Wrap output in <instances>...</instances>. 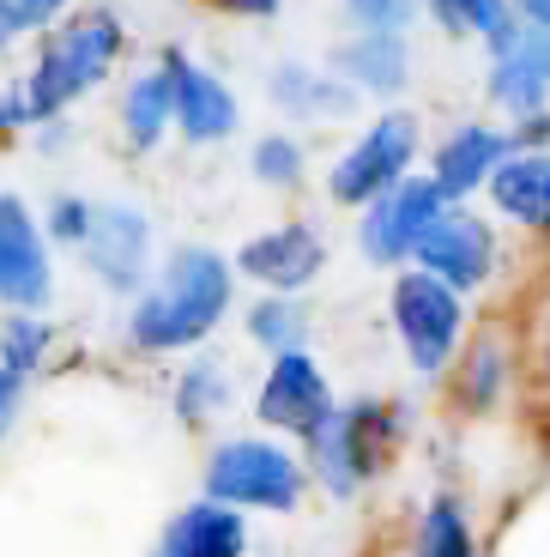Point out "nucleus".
I'll use <instances>...</instances> for the list:
<instances>
[{
  "label": "nucleus",
  "mask_w": 550,
  "mask_h": 557,
  "mask_svg": "<svg viewBox=\"0 0 550 557\" xmlns=\"http://www.w3.org/2000/svg\"><path fill=\"white\" fill-rule=\"evenodd\" d=\"M273 98L285 103V110H297V115H315V110H339L351 91H345L333 73H309V67H278V79H273Z\"/></svg>",
  "instance_id": "obj_21"
},
{
  "label": "nucleus",
  "mask_w": 550,
  "mask_h": 557,
  "mask_svg": "<svg viewBox=\"0 0 550 557\" xmlns=\"http://www.w3.org/2000/svg\"><path fill=\"white\" fill-rule=\"evenodd\" d=\"M261 418L278 424V431H290V436H315L333 418V394H327V382H321L309 351L273 358V370H266V382H261Z\"/></svg>",
  "instance_id": "obj_9"
},
{
  "label": "nucleus",
  "mask_w": 550,
  "mask_h": 557,
  "mask_svg": "<svg viewBox=\"0 0 550 557\" xmlns=\"http://www.w3.org/2000/svg\"><path fill=\"white\" fill-rule=\"evenodd\" d=\"M538 146H550V115H533V122H521V152H538Z\"/></svg>",
  "instance_id": "obj_31"
},
{
  "label": "nucleus",
  "mask_w": 550,
  "mask_h": 557,
  "mask_svg": "<svg viewBox=\"0 0 550 557\" xmlns=\"http://www.w3.org/2000/svg\"><path fill=\"white\" fill-rule=\"evenodd\" d=\"M502 158H509V134H496V127H460L448 146L436 152V188H441V200L448 195H472L478 182H490L496 170H502Z\"/></svg>",
  "instance_id": "obj_15"
},
{
  "label": "nucleus",
  "mask_w": 550,
  "mask_h": 557,
  "mask_svg": "<svg viewBox=\"0 0 550 557\" xmlns=\"http://www.w3.org/2000/svg\"><path fill=\"white\" fill-rule=\"evenodd\" d=\"M309 448H315V473L327 479V491L351 497V491L375 473V460H382V418H375V406L333 412L327 424L309 436Z\"/></svg>",
  "instance_id": "obj_8"
},
{
  "label": "nucleus",
  "mask_w": 550,
  "mask_h": 557,
  "mask_svg": "<svg viewBox=\"0 0 550 557\" xmlns=\"http://www.w3.org/2000/svg\"><path fill=\"white\" fill-rule=\"evenodd\" d=\"M472 363H478V370H472V382H466V388H472V394H490V382H496V351H490V346H484V351H472Z\"/></svg>",
  "instance_id": "obj_30"
},
{
  "label": "nucleus",
  "mask_w": 550,
  "mask_h": 557,
  "mask_svg": "<svg viewBox=\"0 0 550 557\" xmlns=\"http://www.w3.org/2000/svg\"><path fill=\"white\" fill-rule=\"evenodd\" d=\"M412 557H472V533L460 521L454 503H436L424 516V533H417V552Z\"/></svg>",
  "instance_id": "obj_22"
},
{
  "label": "nucleus",
  "mask_w": 550,
  "mask_h": 557,
  "mask_svg": "<svg viewBox=\"0 0 550 557\" xmlns=\"http://www.w3.org/2000/svg\"><path fill=\"white\" fill-rule=\"evenodd\" d=\"M429 13L441 18V30H454V37H490L502 42L509 37V0H429Z\"/></svg>",
  "instance_id": "obj_20"
},
{
  "label": "nucleus",
  "mask_w": 550,
  "mask_h": 557,
  "mask_svg": "<svg viewBox=\"0 0 550 557\" xmlns=\"http://www.w3.org/2000/svg\"><path fill=\"white\" fill-rule=\"evenodd\" d=\"M297 164H303V152H297V139H285V134H273V139H261V146H254V176L261 182H297Z\"/></svg>",
  "instance_id": "obj_27"
},
{
  "label": "nucleus",
  "mask_w": 550,
  "mask_h": 557,
  "mask_svg": "<svg viewBox=\"0 0 550 557\" xmlns=\"http://www.w3.org/2000/svg\"><path fill=\"white\" fill-rule=\"evenodd\" d=\"M55 7H61V0H13V13H18V30L42 25V18H55Z\"/></svg>",
  "instance_id": "obj_29"
},
{
  "label": "nucleus",
  "mask_w": 550,
  "mask_h": 557,
  "mask_svg": "<svg viewBox=\"0 0 550 557\" xmlns=\"http://www.w3.org/2000/svg\"><path fill=\"white\" fill-rule=\"evenodd\" d=\"M207 491L224 509H297V460L273 443H224L207 467Z\"/></svg>",
  "instance_id": "obj_3"
},
{
  "label": "nucleus",
  "mask_w": 550,
  "mask_h": 557,
  "mask_svg": "<svg viewBox=\"0 0 550 557\" xmlns=\"http://www.w3.org/2000/svg\"><path fill=\"white\" fill-rule=\"evenodd\" d=\"M42 346H49V327H42L37 315H18L0 327V370L7 376H25V370H37L42 363Z\"/></svg>",
  "instance_id": "obj_23"
},
{
  "label": "nucleus",
  "mask_w": 550,
  "mask_h": 557,
  "mask_svg": "<svg viewBox=\"0 0 550 557\" xmlns=\"http://www.w3.org/2000/svg\"><path fill=\"white\" fill-rule=\"evenodd\" d=\"M393 327L417 370H441L460 339V297L429 273H405L393 285Z\"/></svg>",
  "instance_id": "obj_5"
},
{
  "label": "nucleus",
  "mask_w": 550,
  "mask_h": 557,
  "mask_svg": "<svg viewBox=\"0 0 550 557\" xmlns=\"http://www.w3.org/2000/svg\"><path fill=\"white\" fill-rule=\"evenodd\" d=\"M115 49H122V25H115L110 13H85V18H73L67 30H55V37L42 42L25 91H18L30 122H49V115L67 110L79 91H91V85L110 73Z\"/></svg>",
  "instance_id": "obj_2"
},
{
  "label": "nucleus",
  "mask_w": 550,
  "mask_h": 557,
  "mask_svg": "<svg viewBox=\"0 0 550 557\" xmlns=\"http://www.w3.org/2000/svg\"><path fill=\"white\" fill-rule=\"evenodd\" d=\"M164 73H170V103H176V127L188 139H224L236 127V98L224 91L218 79H212L207 67H193V61H182V55H170L164 61Z\"/></svg>",
  "instance_id": "obj_14"
},
{
  "label": "nucleus",
  "mask_w": 550,
  "mask_h": 557,
  "mask_svg": "<svg viewBox=\"0 0 550 557\" xmlns=\"http://www.w3.org/2000/svg\"><path fill=\"white\" fill-rule=\"evenodd\" d=\"M339 73L363 91H399L405 85V37H358L339 49Z\"/></svg>",
  "instance_id": "obj_18"
},
{
  "label": "nucleus",
  "mask_w": 550,
  "mask_h": 557,
  "mask_svg": "<svg viewBox=\"0 0 550 557\" xmlns=\"http://www.w3.org/2000/svg\"><path fill=\"white\" fill-rule=\"evenodd\" d=\"M417 261H424L429 278H441L448 292H472V285H484L490 278V261H496V237L490 224L478 219V212H441L436 224H429V237L417 243Z\"/></svg>",
  "instance_id": "obj_7"
},
{
  "label": "nucleus",
  "mask_w": 550,
  "mask_h": 557,
  "mask_svg": "<svg viewBox=\"0 0 550 557\" xmlns=\"http://www.w3.org/2000/svg\"><path fill=\"white\" fill-rule=\"evenodd\" d=\"M496 207L521 224H550V152H509L490 176Z\"/></svg>",
  "instance_id": "obj_17"
},
{
  "label": "nucleus",
  "mask_w": 550,
  "mask_h": 557,
  "mask_svg": "<svg viewBox=\"0 0 550 557\" xmlns=\"http://www.w3.org/2000/svg\"><path fill=\"white\" fill-rule=\"evenodd\" d=\"M248 334L261 339L273 358H285V351H303V315L290 304H261L254 315H248Z\"/></svg>",
  "instance_id": "obj_24"
},
{
  "label": "nucleus",
  "mask_w": 550,
  "mask_h": 557,
  "mask_svg": "<svg viewBox=\"0 0 550 557\" xmlns=\"http://www.w3.org/2000/svg\"><path fill=\"white\" fill-rule=\"evenodd\" d=\"M224 7H230V13H254V18H266L278 7V0H224Z\"/></svg>",
  "instance_id": "obj_35"
},
{
  "label": "nucleus",
  "mask_w": 550,
  "mask_h": 557,
  "mask_svg": "<svg viewBox=\"0 0 550 557\" xmlns=\"http://www.w3.org/2000/svg\"><path fill=\"white\" fill-rule=\"evenodd\" d=\"M441 188L436 182H399V188H387L382 200H370V212H363V255L382 267L405 261V255H417V243L429 237V224L441 219Z\"/></svg>",
  "instance_id": "obj_6"
},
{
  "label": "nucleus",
  "mask_w": 550,
  "mask_h": 557,
  "mask_svg": "<svg viewBox=\"0 0 550 557\" xmlns=\"http://www.w3.org/2000/svg\"><path fill=\"white\" fill-rule=\"evenodd\" d=\"M85 255H91L97 278L115 292H134L146 273V219L134 207H91L85 224Z\"/></svg>",
  "instance_id": "obj_13"
},
{
  "label": "nucleus",
  "mask_w": 550,
  "mask_h": 557,
  "mask_svg": "<svg viewBox=\"0 0 550 557\" xmlns=\"http://www.w3.org/2000/svg\"><path fill=\"white\" fill-rule=\"evenodd\" d=\"M514 7H521V18H526V25L550 30V0H514Z\"/></svg>",
  "instance_id": "obj_32"
},
{
  "label": "nucleus",
  "mask_w": 550,
  "mask_h": 557,
  "mask_svg": "<svg viewBox=\"0 0 550 557\" xmlns=\"http://www.w3.org/2000/svg\"><path fill=\"white\" fill-rule=\"evenodd\" d=\"M18 400V376H7V370H0V424H7V406Z\"/></svg>",
  "instance_id": "obj_36"
},
{
  "label": "nucleus",
  "mask_w": 550,
  "mask_h": 557,
  "mask_svg": "<svg viewBox=\"0 0 550 557\" xmlns=\"http://www.w3.org/2000/svg\"><path fill=\"white\" fill-rule=\"evenodd\" d=\"M85 224H91V207H85V200H61L55 207V237L85 243Z\"/></svg>",
  "instance_id": "obj_28"
},
{
  "label": "nucleus",
  "mask_w": 550,
  "mask_h": 557,
  "mask_svg": "<svg viewBox=\"0 0 550 557\" xmlns=\"http://www.w3.org/2000/svg\"><path fill=\"white\" fill-rule=\"evenodd\" d=\"M18 37V13H13V0H0V49Z\"/></svg>",
  "instance_id": "obj_34"
},
{
  "label": "nucleus",
  "mask_w": 550,
  "mask_h": 557,
  "mask_svg": "<svg viewBox=\"0 0 550 557\" xmlns=\"http://www.w3.org/2000/svg\"><path fill=\"white\" fill-rule=\"evenodd\" d=\"M176 122L170 103V73H139L127 85V146H158V134Z\"/></svg>",
  "instance_id": "obj_19"
},
{
  "label": "nucleus",
  "mask_w": 550,
  "mask_h": 557,
  "mask_svg": "<svg viewBox=\"0 0 550 557\" xmlns=\"http://www.w3.org/2000/svg\"><path fill=\"white\" fill-rule=\"evenodd\" d=\"M248 533H242V516L236 509H224V503H193L188 516L170 521L164 545H158V557H242Z\"/></svg>",
  "instance_id": "obj_16"
},
{
  "label": "nucleus",
  "mask_w": 550,
  "mask_h": 557,
  "mask_svg": "<svg viewBox=\"0 0 550 557\" xmlns=\"http://www.w3.org/2000/svg\"><path fill=\"white\" fill-rule=\"evenodd\" d=\"M49 297V255H42V237L30 224L25 200L0 195V304L37 309Z\"/></svg>",
  "instance_id": "obj_10"
},
{
  "label": "nucleus",
  "mask_w": 550,
  "mask_h": 557,
  "mask_svg": "<svg viewBox=\"0 0 550 557\" xmlns=\"http://www.w3.org/2000/svg\"><path fill=\"white\" fill-rule=\"evenodd\" d=\"M236 267H242L248 278L273 285V292H297V285H309V278L327 267V249H321V237L309 231V224H278V231H266V237L242 243Z\"/></svg>",
  "instance_id": "obj_12"
},
{
  "label": "nucleus",
  "mask_w": 550,
  "mask_h": 557,
  "mask_svg": "<svg viewBox=\"0 0 550 557\" xmlns=\"http://www.w3.org/2000/svg\"><path fill=\"white\" fill-rule=\"evenodd\" d=\"M18 122H30L25 98H0V127H18Z\"/></svg>",
  "instance_id": "obj_33"
},
{
  "label": "nucleus",
  "mask_w": 550,
  "mask_h": 557,
  "mask_svg": "<svg viewBox=\"0 0 550 557\" xmlns=\"http://www.w3.org/2000/svg\"><path fill=\"white\" fill-rule=\"evenodd\" d=\"M412 152H417L412 115H382V122H375L370 134H363L358 146L333 164V176H327L333 200H345V207H370V200H382L387 188L405 182Z\"/></svg>",
  "instance_id": "obj_4"
},
{
  "label": "nucleus",
  "mask_w": 550,
  "mask_h": 557,
  "mask_svg": "<svg viewBox=\"0 0 550 557\" xmlns=\"http://www.w3.org/2000/svg\"><path fill=\"white\" fill-rule=\"evenodd\" d=\"M224 309H230V267L212 249H182L170 255L164 278L139 297L127 334L146 351H182L193 339H207Z\"/></svg>",
  "instance_id": "obj_1"
},
{
  "label": "nucleus",
  "mask_w": 550,
  "mask_h": 557,
  "mask_svg": "<svg viewBox=\"0 0 550 557\" xmlns=\"http://www.w3.org/2000/svg\"><path fill=\"white\" fill-rule=\"evenodd\" d=\"M345 13H351L358 37H405L417 0H345Z\"/></svg>",
  "instance_id": "obj_25"
},
{
  "label": "nucleus",
  "mask_w": 550,
  "mask_h": 557,
  "mask_svg": "<svg viewBox=\"0 0 550 557\" xmlns=\"http://www.w3.org/2000/svg\"><path fill=\"white\" fill-rule=\"evenodd\" d=\"M218 394H224L218 363H193L188 376H182V394H176V406H182V418H207L212 406H218Z\"/></svg>",
  "instance_id": "obj_26"
},
{
  "label": "nucleus",
  "mask_w": 550,
  "mask_h": 557,
  "mask_svg": "<svg viewBox=\"0 0 550 557\" xmlns=\"http://www.w3.org/2000/svg\"><path fill=\"white\" fill-rule=\"evenodd\" d=\"M490 91L496 103H509L521 115H538L550 91V30L538 25H514L496 42V67H490Z\"/></svg>",
  "instance_id": "obj_11"
}]
</instances>
